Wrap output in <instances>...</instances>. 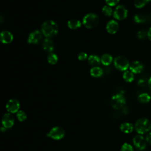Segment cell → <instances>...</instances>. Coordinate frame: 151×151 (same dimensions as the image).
<instances>
[{
	"label": "cell",
	"mask_w": 151,
	"mask_h": 151,
	"mask_svg": "<svg viewBox=\"0 0 151 151\" xmlns=\"http://www.w3.org/2000/svg\"><path fill=\"white\" fill-rule=\"evenodd\" d=\"M138 84L140 86H144L145 85V81L144 80H143V79H140L138 81Z\"/></svg>",
	"instance_id": "d6a6232c"
},
{
	"label": "cell",
	"mask_w": 151,
	"mask_h": 151,
	"mask_svg": "<svg viewBox=\"0 0 151 151\" xmlns=\"http://www.w3.org/2000/svg\"><path fill=\"white\" fill-rule=\"evenodd\" d=\"M16 117L19 122L25 121L27 117L26 113L22 110H19L16 114Z\"/></svg>",
	"instance_id": "4316f807"
},
{
	"label": "cell",
	"mask_w": 151,
	"mask_h": 151,
	"mask_svg": "<svg viewBox=\"0 0 151 151\" xmlns=\"http://www.w3.org/2000/svg\"><path fill=\"white\" fill-rule=\"evenodd\" d=\"M150 1H151V0H150Z\"/></svg>",
	"instance_id": "d590c367"
},
{
	"label": "cell",
	"mask_w": 151,
	"mask_h": 151,
	"mask_svg": "<svg viewBox=\"0 0 151 151\" xmlns=\"http://www.w3.org/2000/svg\"><path fill=\"white\" fill-rule=\"evenodd\" d=\"M64 136L65 130L63 128L60 126L53 127L47 134V137L54 140H60L63 139Z\"/></svg>",
	"instance_id": "8992f818"
},
{
	"label": "cell",
	"mask_w": 151,
	"mask_h": 151,
	"mask_svg": "<svg viewBox=\"0 0 151 151\" xmlns=\"http://www.w3.org/2000/svg\"><path fill=\"white\" fill-rule=\"evenodd\" d=\"M137 99L139 101L142 103H147L151 100V97L149 95V94L146 93H143L139 95Z\"/></svg>",
	"instance_id": "7402d4cb"
},
{
	"label": "cell",
	"mask_w": 151,
	"mask_h": 151,
	"mask_svg": "<svg viewBox=\"0 0 151 151\" xmlns=\"http://www.w3.org/2000/svg\"><path fill=\"white\" fill-rule=\"evenodd\" d=\"M146 139L141 134L136 135L133 139V143L135 147L140 150H143L146 147Z\"/></svg>",
	"instance_id": "9c48e42d"
},
{
	"label": "cell",
	"mask_w": 151,
	"mask_h": 151,
	"mask_svg": "<svg viewBox=\"0 0 151 151\" xmlns=\"http://www.w3.org/2000/svg\"><path fill=\"white\" fill-rule=\"evenodd\" d=\"M58 31V25L52 20L46 21L42 24L41 32L46 38H51L55 36Z\"/></svg>",
	"instance_id": "6da1fadb"
},
{
	"label": "cell",
	"mask_w": 151,
	"mask_h": 151,
	"mask_svg": "<svg viewBox=\"0 0 151 151\" xmlns=\"http://www.w3.org/2000/svg\"><path fill=\"white\" fill-rule=\"evenodd\" d=\"M150 0H134V5L136 8H142Z\"/></svg>",
	"instance_id": "cb8c5ba5"
},
{
	"label": "cell",
	"mask_w": 151,
	"mask_h": 151,
	"mask_svg": "<svg viewBox=\"0 0 151 151\" xmlns=\"http://www.w3.org/2000/svg\"><path fill=\"white\" fill-rule=\"evenodd\" d=\"M133 20L137 24H142L146 21V18L145 17L140 14H136L133 17Z\"/></svg>",
	"instance_id": "484cf974"
},
{
	"label": "cell",
	"mask_w": 151,
	"mask_h": 151,
	"mask_svg": "<svg viewBox=\"0 0 151 151\" xmlns=\"http://www.w3.org/2000/svg\"><path fill=\"white\" fill-rule=\"evenodd\" d=\"M113 57L109 54H104L100 57V61L105 66L109 65L113 61Z\"/></svg>",
	"instance_id": "d6986e66"
},
{
	"label": "cell",
	"mask_w": 151,
	"mask_h": 151,
	"mask_svg": "<svg viewBox=\"0 0 151 151\" xmlns=\"http://www.w3.org/2000/svg\"><path fill=\"white\" fill-rule=\"evenodd\" d=\"M126 103V99L123 94L117 93L112 96L111 99V105L114 109H122Z\"/></svg>",
	"instance_id": "5b68a950"
},
{
	"label": "cell",
	"mask_w": 151,
	"mask_h": 151,
	"mask_svg": "<svg viewBox=\"0 0 151 151\" xmlns=\"http://www.w3.org/2000/svg\"><path fill=\"white\" fill-rule=\"evenodd\" d=\"M81 23L78 19H70L67 22V26L69 28L71 29H76L81 27Z\"/></svg>",
	"instance_id": "ffe728a7"
},
{
	"label": "cell",
	"mask_w": 151,
	"mask_h": 151,
	"mask_svg": "<svg viewBox=\"0 0 151 151\" xmlns=\"http://www.w3.org/2000/svg\"><path fill=\"white\" fill-rule=\"evenodd\" d=\"M106 28L109 34H114L119 29V24L115 20H110L107 23Z\"/></svg>",
	"instance_id": "4fadbf2b"
},
{
	"label": "cell",
	"mask_w": 151,
	"mask_h": 151,
	"mask_svg": "<svg viewBox=\"0 0 151 151\" xmlns=\"http://www.w3.org/2000/svg\"><path fill=\"white\" fill-rule=\"evenodd\" d=\"M120 0H105L106 3L107 5L110 6H113L116 5L119 2Z\"/></svg>",
	"instance_id": "4dcf8cb0"
},
{
	"label": "cell",
	"mask_w": 151,
	"mask_h": 151,
	"mask_svg": "<svg viewBox=\"0 0 151 151\" xmlns=\"http://www.w3.org/2000/svg\"><path fill=\"white\" fill-rule=\"evenodd\" d=\"M87 60L88 63L91 65H93L94 67L97 66L100 64V63H101L100 58L98 55L95 54H92L88 56Z\"/></svg>",
	"instance_id": "ac0fdd59"
},
{
	"label": "cell",
	"mask_w": 151,
	"mask_h": 151,
	"mask_svg": "<svg viewBox=\"0 0 151 151\" xmlns=\"http://www.w3.org/2000/svg\"><path fill=\"white\" fill-rule=\"evenodd\" d=\"M1 41L4 44H9L13 40V35L8 31H3L0 34Z\"/></svg>",
	"instance_id": "9a60e30c"
},
{
	"label": "cell",
	"mask_w": 151,
	"mask_h": 151,
	"mask_svg": "<svg viewBox=\"0 0 151 151\" xmlns=\"http://www.w3.org/2000/svg\"><path fill=\"white\" fill-rule=\"evenodd\" d=\"M2 124L6 129L11 128L14 124V119L11 113H5L2 118Z\"/></svg>",
	"instance_id": "30bf717a"
},
{
	"label": "cell",
	"mask_w": 151,
	"mask_h": 151,
	"mask_svg": "<svg viewBox=\"0 0 151 151\" xmlns=\"http://www.w3.org/2000/svg\"><path fill=\"white\" fill-rule=\"evenodd\" d=\"M120 151H134V150L131 145H130L127 143H124L122 146Z\"/></svg>",
	"instance_id": "83f0119b"
},
{
	"label": "cell",
	"mask_w": 151,
	"mask_h": 151,
	"mask_svg": "<svg viewBox=\"0 0 151 151\" xmlns=\"http://www.w3.org/2000/svg\"><path fill=\"white\" fill-rule=\"evenodd\" d=\"M99 22V17L93 13L86 14L83 18L82 23L87 28L89 29L94 28L98 25Z\"/></svg>",
	"instance_id": "3957f363"
},
{
	"label": "cell",
	"mask_w": 151,
	"mask_h": 151,
	"mask_svg": "<svg viewBox=\"0 0 151 151\" xmlns=\"http://www.w3.org/2000/svg\"><path fill=\"white\" fill-rule=\"evenodd\" d=\"M90 73L92 77L98 78L100 77L103 75V70L100 67L98 66H95L90 69Z\"/></svg>",
	"instance_id": "e0dca14e"
},
{
	"label": "cell",
	"mask_w": 151,
	"mask_h": 151,
	"mask_svg": "<svg viewBox=\"0 0 151 151\" xmlns=\"http://www.w3.org/2000/svg\"><path fill=\"white\" fill-rule=\"evenodd\" d=\"M128 15V11L127 8L123 5H117L113 11V17L119 21L124 19Z\"/></svg>",
	"instance_id": "52a82bcc"
},
{
	"label": "cell",
	"mask_w": 151,
	"mask_h": 151,
	"mask_svg": "<svg viewBox=\"0 0 151 151\" xmlns=\"http://www.w3.org/2000/svg\"><path fill=\"white\" fill-rule=\"evenodd\" d=\"M144 68L143 64L139 61H134L130 64L129 70L133 73V74H139L140 73Z\"/></svg>",
	"instance_id": "7c38bea8"
},
{
	"label": "cell",
	"mask_w": 151,
	"mask_h": 151,
	"mask_svg": "<svg viewBox=\"0 0 151 151\" xmlns=\"http://www.w3.org/2000/svg\"><path fill=\"white\" fill-rule=\"evenodd\" d=\"M102 12L106 17H110L113 14V9H112L111 7L107 5H106L103 7Z\"/></svg>",
	"instance_id": "d4e9b609"
},
{
	"label": "cell",
	"mask_w": 151,
	"mask_h": 151,
	"mask_svg": "<svg viewBox=\"0 0 151 151\" xmlns=\"http://www.w3.org/2000/svg\"><path fill=\"white\" fill-rule=\"evenodd\" d=\"M42 48L46 52L51 53L54 50V43L50 38H46L42 42Z\"/></svg>",
	"instance_id": "5bb4252c"
},
{
	"label": "cell",
	"mask_w": 151,
	"mask_h": 151,
	"mask_svg": "<svg viewBox=\"0 0 151 151\" xmlns=\"http://www.w3.org/2000/svg\"><path fill=\"white\" fill-rule=\"evenodd\" d=\"M147 84H148V87H149V89L151 90V77L149 78V79L147 81Z\"/></svg>",
	"instance_id": "e575fe53"
},
{
	"label": "cell",
	"mask_w": 151,
	"mask_h": 151,
	"mask_svg": "<svg viewBox=\"0 0 151 151\" xmlns=\"http://www.w3.org/2000/svg\"><path fill=\"white\" fill-rule=\"evenodd\" d=\"M134 129L139 134H143L151 129V123L146 118L138 119L134 124Z\"/></svg>",
	"instance_id": "7a4b0ae2"
},
{
	"label": "cell",
	"mask_w": 151,
	"mask_h": 151,
	"mask_svg": "<svg viewBox=\"0 0 151 151\" xmlns=\"http://www.w3.org/2000/svg\"><path fill=\"white\" fill-rule=\"evenodd\" d=\"M6 109L9 113H17L19 109V101L15 99H10L6 104Z\"/></svg>",
	"instance_id": "ba28073f"
},
{
	"label": "cell",
	"mask_w": 151,
	"mask_h": 151,
	"mask_svg": "<svg viewBox=\"0 0 151 151\" xmlns=\"http://www.w3.org/2000/svg\"><path fill=\"white\" fill-rule=\"evenodd\" d=\"M114 65L115 68L120 71H125L129 68L130 63L129 60L124 56L119 55L114 59Z\"/></svg>",
	"instance_id": "277c9868"
},
{
	"label": "cell",
	"mask_w": 151,
	"mask_h": 151,
	"mask_svg": "<svg viewBox=\"0 0 151 151\" xmlns=\"http://www.w3.org/2000/svg\"><path fill=\"white\" fill-rule=\"evenodd\" d=\"M146 139L147 142H148L151 145V132L147 134V136L146 137Z\"/></svg>",
	"instance_id": "1f68e13d"
},
{
	"label": "cell",
	"mask_w": 151,
	"mask_h": 151,
	"mask_svg": "<svg viewBox=\"0 0 151 151\" xmlns=\"http://www.w3.org/2000/svg\"><path fill=\"white\" fill-rule=\"evenodd\" d=\"M88 55H87V54L84 52H80L78 54V56H77V58L78 59V60L80 61H84L86 60V59L88 58Z\"/></svg>",
	"instance_id": "f546056e"
},
{
	"label": "cell",
	"mask_w": 151,
	"mask_h": 151,
	"mask_svg": "<svg viewBox=\"0 0 151 151\" xmlns=\"http://www.w3.org/2000/svg\"><path fill=\"white\" fill-rule=\"evenodd\" d=\"M147 38L151 41V27L149 28V29L147 32Z\"/></svg>",
	"instance_id": "836d02e7"
},
{
	"label": "cell",
	"mask_w": 151,
	"mask_h": 151,
	"mask_svg": "<svg viewBox=\"0 0 151 151\" xmlns=\"http://www.w3.org/2000/svg\"><path fill=\"white\" fill-rule=\"evenodd\" d=\"M42 38V32L38 30H35L31 32L28 36L27 42L29 44H37Z\"/></svg>",
	"instance_id": "8fae6325"
},
{
	"label": "cell",
	"mask_w": 151,
	"mask_h": 151,
	"mask_svg": "<svg viewBox=\"0 0 151 151\" xmlns=\"http://www.w3.org/2000/svg\"><path fill=\"white\" fill-rule=\"evenodd\" d=\"M58 56L53 52L50 53V54L47 57L48 62L50 64H52V65H54V64H57V63L58 61Z\"/></svg>",
	"instance_id": "603a6c76"
},
{
	"label": "cell",
	"mask_w": 151,
	"mask_h": 151,
	"mask_svg": "<svg viewBox=\"0 0 151 151\" xmlns=\"http://www.w3.org/2000/svg\"><path fill=\"white\" fill-rule=\"evenodd\" d=\"M136 36L140 40L145 39V38L147 37V32H146L145 30H140L137 32Z\"/></svg>",
	"instance_id": "f1b7e54d"
},
{
	"label": "cell",
	"mask_w": 151,
	"mask_h": 151,
	"mask_svg": "<svg viewBox=\"0 0 151 151\" xmlns=\"http://www.w3.org/2000/svg\"><path fill=\"white\" fill-rule=\"evenodd\" d=\"M134 74H133L130 70H126L124 71L123 74V78L127 83H131L134 80Z\"/></svg>",
	"instance_id": "44dd1931"
},
{
	"label": "cell",
	"mask_w": 151,
	"mask_h": 151,
	"mask_svg": "<svg viewBox=\"0 0 151 151\" xmlns=\"http://www.w3.org/2000/svg\"><path fill=\"white\" fill-rule=\"evenodd\" d=\"M134 127L133 125L129 122H124L120 126V130L124 133H130L132 132Z\"/></svg>",
	"instance_id": "2e32d148"
}]
</instances>
